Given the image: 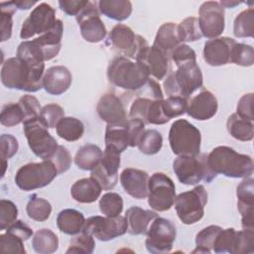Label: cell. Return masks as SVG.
<instances>
[{"label": "cell", "instance_id": "1", "mask_svg": "<svg viewBox=\"0 0 254 254\" xmlns=\"http://www.w3.org/2000/svg\"><path fill=\"white\" fill-rule=\"evenodd\" d=\"M44 69V63L30 62L16 56L3 63L1 81L11 89L36 92L43 87Z\"/></svg>", "mask_w": 254, "mask_h": 254}, {"label": "cell", "instance_id": "2", "mask_svg": "<svg viewBox=\"0 0 254 254\" xmlns=\"http://www.w3.org/2000/svg\"><path fill=\"white\" fill-rule=\"evenodd\" d=\"M207 163L215 174L229 178H249L253 174L252 158L245 154L237 153L227 146L215 147L207 155Z\"/></svg>", "mask_w": 254, "mask_h": 254}, {"label": "cell", "instance_id": "3", "mask_svg": "<svg viewBox=\"0 0 254 254\" xmlns=\"http://www.w3.org/2000/svg\"><path fill=\"white\" fill-rule=\"evenodd\" d=\"M107 78L117 87L136 91L147 83L150 74L142 64L133 62L127 57L118 56L108 64Z\"/></svg>", "mask_w": 254, "mask_h": 254}, {"label": "cell", "instance_id": "4", "mask_svg": "<svg viewBox=\"0 0 254 254\" xmlns=\"http://www.w3.org/2000/svg\"><path fill=\"white\" fill-rule=\"evenodd\" d=\"M64 24L58 20L55 28L32 41L22 42L17 49V57L26 61L45 63L54 59L62 47Z\"/></svg>", "mask_w": 254, "mask_h": 254}, {"label": "cell", "instance_id": "5", "mask_svg": "<svg viewBox=\"0 0 254 254\" xmlns=\"http://www.w3.org/2000/svg\"><path fill=\"white\" fill-rule=\"evenodd\" d=\"M203 77L196 63H187L178 66L164 80V89L168 96L188 98L202 86Z\"/></svg>", "mask_w": 254, "mask_h": 254}, {"label": "cell", "instance_id": "6", "mask_svg": "<svg viewBox=\"0 0 254 254\" xmlns=\"http://www.w3.org/2000/svg\"><path fill=\"white\" fill-rule=\"evenodd\" d=\"M169 143L177 156H196L200 153L201 134L193 124L178 119L170 128Z\"/></svg>", "mask_w": 254, "mask_h": 254}, {"label": "cell", "instance_id": "7", "mask_svg": "<svg viewBox=\"0 0 254 254\" xmlns=\"http://www.w3.org/2000/svg\"><path fill=\"white\" fill-rule=\"evenodd\" d=\"M173 170L178 180L188 186H193L201 181L210 183L216 175L210 170L206 154L196 156H178L173 163Z\"/></svg>", "mask_w": 254, "mask_h": 254}, {"label": "cell", "instance_id": "8", "mask_svg": "<svg viewBox=\"0 0 254 254\" xmlns=\"http://www.w3.org/2000/svg\"><path fill=\"white\" fill-rule=\"evenodd\" d=\"M58 175L54 164L49 160H43L40 163L22 166L16 173L15 183L21 190L30 191L50 185Z\"/></svg>", "mask_w": 254, "mask_h": 254}, {"label": "cell", "instance_id": "9", "mask_svg": "<svg viewBox=\"0 0 254 254\" xmlns=\"http://www.w3.org/2000/svg\"><path fill=\"white\" fill-rule=\"evenodd\" d=\"M207 192L203 186L198 185L192 190L180 193L175 199V208L180 220L188 225L199 221L204 214Z\"/></svg>", "mask_w": 254, "mask_h": 254}, {"label": "cell", "instance_id": "10", "mask_svg": "<svg viewBox=\"0 0 254 254\" xmlns=\"http://www.w3.org/2000/svg\"><path fill=\"white\" fill-rule=\"evenodd\" d=\"M176 187L170 177L164 173H154L149 178L148 203L156 211H167L175 203Z\"/></svg>", "mask_w": 254, "mask_h": 254}, {"label": "cell", "instance_id": "11", "mask_svg": "<svg viewBox=\"0 0 254 254\" xmlns=\"http://www.w3.org/2000/svg\"><path fill=\"white\" fill-rule=\"evenodd\" d=\"M176 236V225L169 219L157 216L149 225L145 242L146 248L154 254L168 253L173 248Z\"/></svg>", "mask_w": 254, "mask_h": 254}, {"label": "cell", "instance_id": "12", "mask_svg": "<svg viewBox=\"0 0 254 254\" xmlns=\"http://www.w3.org/2000/svg\"><path fill=\"white\" fill-rule=\"evenodd\" d=\"M23 130L30 149L37 157L48 160L57 150L58 142L40 119L24 122Z\"/></svg>", "mask_w": 254, "mask_h": 254}, {"label": "cell", "instance_id": "13", "mask_svg": "<svg viewBox=\"0 0 254 254\" xmlns=\"http://www.w3.org/2000/svg\"><path fill=\"white\" fill-rule=\"evenodd\" d=\"M127 220L125 216H90L85 219L82 231L92 235L100 241H109L127 232Z\"/></svg>", "mask_w": 254, "mask_h": 254}, {"label": "cell", "instance_id": "14", "mask_svg": "<svg viewBox=\"0 0 254 254\" xmlns=\"http://www.w3.org/2000/svg\"><path fill=\"white\" fill-rule=\"evenodd\" d=\"M58 20L56 18V11L51 5L40 3L23 22L20 37L28 40L35 35L41 36L46 34L55 28Z\"/></svg>", "mask_w": 254, "mask_h": 254}, {"label": "cell", "instance_id": "15", "mask_svg": "<svg viewBox=\"0 0 254 254\" xmlns=\"http://www.w3.org/2000/svg\"><path fill=\"white\" fill-rule=\"evenodd\" d=\"M197 20L202 37L218 38L224 31V8L216 1L203 2L199 7Z\"/></svg>", "mask_w": 254, "mask_h": 254}, {"label": "cell", "instance_id": "16", "mask_svg": "<svg viewBox=\"0 0 254 254\" xmlns=\"http://www.w3.org/2000/svg\"><path fill=\"white\" fill-rule=\"evenodd\" d=\"M99 13L96 5L93 2L88 1L87 5L77 16H75L80 29V34L86 42L98 43L102 41L107 34V30L100 19Z\"/></svg>", "mask_w": 254, "mask_h": 254}, {"label": "cell", "instance_id": "17", "mask_svg": "<svg viewBox=\"0 0 254 254\" xmlns=\"http://www.w3.org/2000/svg\"><path fill=\"white\" fill-rule=\"evenodd\" d=\"M120 154L105 148L99 164L91 170L90 177L95 179L102 190H112L118 182V169L120 167Z\"/></svg>", "mask_w": 254, "mask_h": 254}, {"label": "cell", "instance_id": "18", "mask_svg": "<svg viewBox=\"0 0 254 254\" xmlns=\"http://www.w3.org/2000/svg\"><path fill=\"white\" fill-rule=\"evenodd\" d=\"M135 61L142 64L156 79H164L169 72V56L154 46L150 47L147 42L140 48Z\"/></svg>", "mask_w": 254, "mask_h": 254}, {"label": "cell", "instance_id": "19", "mask_svg": "<svg viewBox=\"0 0 254 254\" xmlns=\"http://www.w3.org/2000/svg\"><path fill=\"white\" fill-rule=\"evenodd\" d=\"M109 41L113 48L125 57L135 60L140 48L147 42L144 38L136 35L133 30L123 24L115 25L109 33Z\"/></svg>", "mask_w": 254, "mask_h": 254}, {"label": "cell", "instance_id": "20", "mask_svg": "<svg viewBox=\"0 0 254 254\" xmlns=\"http://www.w3.org/2000/svg\"><path fill=\"white\" fill-rule=\"evenodd\" d=\"M235 41L228 37H218L205 42L203 59L209 65L220 66L231 63V51Z\"/></svg>", "mask_w": 254, "mask_h": 254}, {"label": "cell", "instance_id": "21", "mask_svg": "<svg viewBox=\"0 0 254 254\" xmlns=\"http://www.w3.org/2000/svg\"><path fill=\"white\" fill-rule=\"evenodd\" d=\"M99 117L107 124H117L128 119L127 111L122 100L114 93L103 94L96 105Z\"/></svg>", "mask_w": 254, "mask_h": 254}, {"label": "cell", "instance_id": "22", "mask_svg": "<svg viewBox=\"0 0 254 254\" xmlns=\"http://www.w3.org/2000/svg\"><path fill=\"white\" fill-rule=\"evenodd\" d=\"M218 108L217 99L208 90H201L189 100L187 113L193 119L204 121L212 118Z\"/></svg>", "mask_w": 254, "mask_h": 254}, {"label": "cell", "instance_id": "23", "mask_svg": "<svg viewBox=\"0 0 254 254\" xmlns=\"http://www.w3.org/2000/svg\"><path fill=\"white\" fill-rule=\"evenodd\" d=\"M149 178L145 171L127 168L120 174V183L129 195L136 199H143L148 195Z\"/></svg>", "mask_w": 254, "mask_h": 254}, {"label": "cell", "instance_id": "24", "mask_svg": "<svg viewBox=\"0 0 254 254\" xmlns=\"http://www.w3.org/2000/svg\"><path fill=\"white\" fill-rule=\"evenodd\" d=\"M254 180L245 178L236 189L237 207L241 214L243 228L253 229V201H254Z\"/></svg>", "mask_w": 254, "mask_h": 254}, {"label": "cell", "instance_id": "25", "mask_svg": "<svg viewBox=\"0 0 254 254\" xmlns=\"http://www.w3.org/2000/svg\"><path fill=\"white\" fill-rule=\"evenodd\" d=\"M72 81L68 68L64 65H55L48 68L43 76L44 89L53 95H61L65 92Z\"/></svg>", "mask_w": 254, "mask_h": 254}, {"label": "cell", "instance_id": "26", "mask_svg": "<svg viewBox=\"0 0 254 254\" xmlns=\"http://www.w3.org/2000/svg\"><path fill=\"white\" fill-rule=\"evenodd\" d=\"M158 215L155 211L146 210L139 206H131L127 209L125 218L127 220V232L132 235L147 234L150 223Z\"/></svg>", "mask_w": 254, "mask_h": 254}, {"label": "cell", "instance_id": "27", "mask_svg": "<svg viewBox=\"0 0 254 254\" xmlns=\"http://www.w3.org/2000/svg\"><path fill=\"white\" fill-rule=\"evenodd\" d=\"M105 148L119 154L130 147V135L127 120L117 124H107L105 130Z\"/></svg>", "mask_w": 254, "mask_h": 254}, {"label": "cell", "instance_id": "28", "mask_svg": "<svg viewBox=\"0 0 254 254\" xmlns=\"http://www.w3.org/2000/svg\"><path fill=\"white\" fill-rule=\"evenodd\" d=\"M102 188L92 177L77 180L70 188V194L74 200L80 203H91L97 200Z\"/></svg>", "mask_w": 254, "mask_h": 254}, {"label": "cell", "instance_id": "29", "mask_svg": "<svg viewBox=\"0 0 254 254\" xmlns=\"http://www.w3.org/2000/svg\"><path fill=\"white\" fill-rule=\"evenodd\" d=\"M181 44L178 36V25L172 22L164 23L158 30L153 46L169 57L173 50Z\"/></svg>", "mask_w": 254, "mask_h": 254}, {"label": "cell", "instance_id": "30", "mask_svg": "<svg viewBox=\"0 0 254 254\" xmlns=\"http://www.w3.org/2000/svg\"><path fill=\"white\" fill-rule=\"evenodd\" d=\"M85 223L84 215L72 208H66L62 210L57 217L58 228L68 235H75L82 231Z\"/></svg>", "mask_w": 254, "mask_h": 254}, {"label": "cell", "instance_id": "31", "mask_svg": "<svg viewBox=\"0 0 254 254\" xmlns=\"http://www.w3.org/2000/svg\"><path fill=\"white\" fill-rule=\"evenodd\" d=\"M98 10L110 19L123 21L130 17L132 3L128 0H101L98 2Z\"/></svg>", "mask_w": 254, "mask_h": 254}, {"label": "cell", "instance_id": "32", "mask_svg": "<svg viewBox=\"0 0 254 254\" xmlns=\"http://www.w3.org/2000/svg\"><path fill=\"white\" fill-rule=\"evenodd\" d=\"M103 155V151L94 144H85L81 146L75 156V165L83 171L93 170L100 162Z\"/></svg>", "mask_w": 254, "mask_h": 254}, {"label": "cell", "instance_id": "33", "mask_svg": "<svg viewBox=\"0 0 254 254\" xmlns=\"http://www.w3.org/2000/svg\"><path fill=\"white\" fill-rule=\"evenodd\" d=\"M226 127L229 134L236 140L247 142L253 139L254 125L253 121L246 120L240 117L237 113L231 114L226 122Z\"/></svg>", "mask_w": 254, "mask_h": 254}, {"label": "cell", "instance_id": "34", "mask_svg": "<svg viewBox=\"0 0 254 254\" xmlns=\"http://www.w3.org/2000/svg\"><path fill=\"white\" fill-rule=\"evenodd\" d=\"M33 249L39 254H51L59 248V238L51 229L42 228L35 232L32 239Z\"/></svg>", "mask_w": 254, "mask_h": 254}, {"label": "cell", "instance_id": "35", "mask_svg": "<svg viewBox=\"0 0 254 254\" xmlns=\"http://www.w3.org/2000/svg\"><path fill=\"white\" fill-rule=\"evenodd\" d=\"M56 131L62 139L68 142H74L82 137L84 133V125L77 118L64 117L58 123Z\"/></svg>", "mask_w": 254, "mask_h": 254}, {"label": "cell", "instance_id": "36", "mask_svg": "<svg viewBox=\"0 0 254 254\" xmlns=\"http://www.w3.org/2000/svg\"><path fill=\"white\" fill-rule=\"evenodd\" d=\"M233 34L237 38H251L254 34V10L246 9L240 12L233 23Z\"/></svg>", "mask_w": 254, "mask_h": 254}, {"label": "cell", "instance_id": "37", "mask_svg": "<svg viewBox=\"0 0 254 254\" xmlns=\"http://www.w3.org/2000/svg\"><path fill=\"white\" fill-rule=\"evenodd\" d=\"M28 216L35 221H45L47 220L52 212V205L51 203L43 198L38 196L37 194H33L26 207Z\"/></svg>", "mask_w": 254, "mask_h": 254}, {"label": "cell", "instance_id": "38", "mask_svg": "<svg viewBox=\"0 0 254 254\" xmlns=\"http://www.w3.org/2000/svg\"><path fill=\"white\" fill-rule=\"evenodd\" d=\"M236 244L237 230H235L234 228L221 229L213 242L212 251H214L215 253L235 254Z\"/></svg>", "mask_w": 254, "mask_h": 254}, {"label": "cell", "instance_id": "39", "mask_svg": "<svg viewBox=\"0 0 254 254\" xmlns=\"http://www.w3.org/2000/svg\"><path fill=\"white\" fill-rule=\"evenodd\" d=\"M163 146L162 134L154 129H145L137 147L145 155H155L160 152Z\"/></svg>", "mask_w": 254, "mask_h": 254}, {"label": "cell", "instance_id": "40", "mask_svg": "<svg viewBox=\"0 0 254 254\" xmlns=\"http://www.w3.org/2000/svg\"><path fill=\"white\" fill-rule=\"evenodd\" d=\"M221 229L218 225H209L201 229L195 236V249L192 253H210L213 242Z\"/></svg>", "mask_w": 254, "mask_h": 254}, {"label": "cell", "instance_id": "41", "mask_svg": "<svg viewBox=\"0 0 254 254\" xmlns=\"http://www.w3.org/2000/svg\"><path fill=\"white\" fill-rule=\"evenodd\" d=\"M180 42H194L202 37L198 20L195 17H188L178 25Z\"/></svg>", "mask_w": 254, "mask_h": 254}, {"label": "cell", "instance_id": "42", "mask_svg": "<svg viewBox=\"0 0 254 254\" xmlns=\"http://www.w3.org/2000/svg\"><path fill=\"white\" fill-rule=\"evenodd\" d=\"M99 209L105 216L120 215L123 210V198L119 193L106 192L99 199Z\"/></svg>", "mask_w": 254, "mask_h": 254}, {"label": "cell", "instance_id": "43", "mask_svg": "<svg viewBox=\"0 0 254 254\" xmlns=\"http://www.w3.org/2000/svg\"><path fill=\"white\" fill-rule=\"evenodd\" d=\"M17 7L13 1L0 3V29H1V42L9 40L12 35L13 27V15L16 12Z\"/></svg>", "mask_w": 254, "mask_h": 254}, {"label": "cell", "instance_id": "44", "mask_svg": "<svg viewBox=\"0 0 254 254\" xmlns=\"http://www.w3.org/2000/svg\"><path fill=\"white\" fill-rule=\"evenodd\" d=\"M94 237L84 231L77 233L69 242L66 254H91L95 247Z\"/></svg>", "mask_w": 254, "mask_h": 254}, {"label": "cell", "instance_id": "45", "mask_svg": "<svg viewBox=\"0 0 254 254\" xmlns=\"http://www.w3.org/2000/svg\"><path fill=\"white\" fill-rule=\"evenodd\" d=\"M0 122L3 126L13 127L24 122V113L20 104L10 102L2 107Z\"/></svg>", "mask_w": 254, "mask_h": 254}, {"label": "cell", "instance_id": "46", "mask_svg": "<svg viewBox=\"0 0 254 254\" xmlns=\"http://www.w3.org/2000/svg\"><path fill=\"white\" fill-rule=\"evenodd\" d=\"M64 117V110L57 103H49L42 107L40 121L47 128H55L62 118Z\"/></svg>", "mask_w": 254, "mask_h": 254}, {"label": "cell", "instance_id": "47", "mask_svg": "<svg viewBox=\"0 0 254 254\" xmlns=\"http://www.w3.org/2000/svg\"><path fill=\"white\" fill-rule=\"evenodd\" d=\"M231 63L241 66H251L254 64L253 47L246 44L235 43L231 51Z\"/></svg>", "mask_w": 254, "mask_h": 254}, {"label": "cell", "instance_id": "48", "mask_svg": "<svg viewBox=\"0 0 254 254\" xmlns=\"http://www.w3.org/2000/svg\"><path fill=\"white\" fill-rule=\"evenodd\" d=\"M189 99L182 96H169L163 99V109L169 119L181 116L187 112Z\"/></svg>", "mask_w": 254, "mask_h": 254}, {"label": "cell", "instance_id": "49", "mask_svg": "<svg viewBox=\"0 0 254 254\" xmlns=\"http://www.w3.org/2000/svg\"><path fill=\"white\" fill-rule=\"evenodd\" d=\"M1 145V161H2V176L5 175L7 162L18 151L19 145L17 139L10 134H2L0 137Z\"/></svg>", "mask_w": 254, "mask_h": 254}, {"label": "cell", "instance_id": "50", "mask_svg": "<svg viewBox=\"0 0 254 254\" xmlns=\"http://www.w3.org/2000/svg\"><path fill=\"white\" fill-rule=\"evenodd\" d=\"M18 103L20 104L24 113V122L39 119L42 107L39 100L35 96L30 94L23 95L19 99Z\"/></svg>", "mask_w": 254, "mask_h": 254}, {"label": "cell", "instance_id": "51", "mask_svg": "<svg viewBox=\"0 0 254 254\" xmlns=\"http://www.w3.org/2000/svg\"><path fill=\"white\" fill-rule=\"evenodd\" d=\"M0 252L25 254L26 250L24 247V240L6 231V233L0 235Z\"/></svg>", "mask_w": 254, "mask_h": 254}, {"label": "cell", "instance_id": "52", "mask_svg": "<svg viewBox=\"0 0 254 254\" xmlns=\"http://www.w3.org/2000/svg\"><path fill=\"white\" fill-rule=\"evenodd\" d=\"M18 208L16 204L8 199L0 200V229L5 230L17 220Z\"/></svg>", "mask_w": 254, "mask_h": 254}, {"label": "cell", "instance_id": "53", "mask_svg": "<svg viewBox=\"0 0 254 254\" xmlns=\"http://www.w3.org/2000/svg\"><path fill=\"white\" fill-rule=\"evenodd\" d=\"M169 121L170 119L166 116L163 109V99L152 100L147 111L146 124L162 125Z\"/></svg>", "mask_w": 254, "mask_h": 254}, {"label": "cell", "instance_id": "54", "mask_svg": "<svg viewBox=\"0 0 254 254\" xmlns=\"http://www.w3.org/2000/svg\"><path fill=\"white\" fill-rule=\"evenodd\" d=\"M254 252V231L251 228H243L237 231V244L235 254H248Z\"/></svg>", "mask_w": 254, "mask_h": 254}, {"label": "cell", "instance_id": "55", "mask_svg": "<svg viewBox=\"0 0 254 254\" xmlns=\"http://www.w3.org/2000/svg\"><path fill=\"white\" fill-rule=\"evenodd\" d=\"M56 167L58 174L66 172L71 165V156L67 149L62 145H59L55 153L48 159Z\"/></svg>", "mask_w": 254, "mask_h": 254}, {"label": "cell", "instance_id": "56", "mask_svg": "<svg viewBox=\"0 0 254 254\" xmlns=\"http://www.w3.org/2000/svg\"><path fill=\"white\" fill-rule=\"evenodd\" d=\"M171 58L177 66L187 63H196L195 52L187 44H180L171 53Z\"/></svg>", "mask_w": 254, "mask_h": 254}, {"label": "cell", "instance_id": "57", "mask_svg": "<svg viewBox=\"0 0 254 254\" xmlns=\"http://www.w3.org/2000/svg\"><path fill=\"white\" fill-rule=\"evenodd\" d=\"M236 113L249 121H253V93H246L241 96L237 103Z\"/></svg>", "mask_w": 254, "mask_h": 254}, {"label": "cell", "instance_id": "58", "mask_svg": "<svg viewBox=\"0 0 254 254\" xmlns=\"http://www.w3.org/2000/svg\"><path fill=\"white\" fill-rule=\"evenodd\" d=\"M127 125L130 135V147H136L145 131V123L139 118H128Z\"/></svg>", "mask_w": 254, "mask_h": 254}, {"label": "cell", "instance_id": "59", "mask_svg": "<svg viewBox=\"0 0 254 254\" xmlns=\"http://www.w3.org/2000/svg\"><path fill=\"white\" fill-rule=\"evenodd\" d=\"M87 1L81 0H62L59 1L60 8L64 11L66 15L69 16H77L79 12L87 5Z\"/></svg>", "mask_w": 254, "mask_h": 254}, {"label": "cell", "instance_id": "60", "mask_svg": "<svg viewBox=\"0 0 254 254\" xmlns=\"http://www.w3.org/2000/svg\"><path fill=\"white\" fill-rule=\"evenodd\" d=\"M6 231L20 237L24 241L28 240L33 235V230L22 220H16L6 229Z\"/></svg>", "mask_w": 254, "mask_h": 254}, {"label": "cell", "instance_id": "61", "mask_svg": "<svg viewBox=\"0 0 254 254\" xmlns=\"http://www.w3.org/2000/svg\"><path fill=\"white\" fill-rule=\"evenodd\" d=\"M13 3L17 7V9H21V10H24V9L27 10L32 6H34L35 4H37L36 1H29V0H16V1H13Z\"/></svg>", "mask_w": 254, "mask_h": 254}, {"label": "cell", "instance_id": "62", "mask_svg": "<svg viewBox=\"0 0 254 254\" xmlns=\"http://www.w3.org/2000/svg\"><path fill=\"white\" fill-rule=\"evenodd\" d=\"M219 4L223 7V8H233L237 5L240 4V2L238 1H220Z\"/></svg>", "mask_w": 254, "mask_h": 254}]
</instances>
